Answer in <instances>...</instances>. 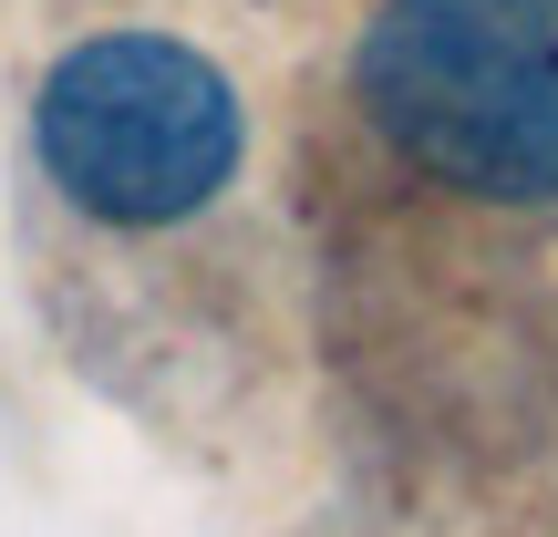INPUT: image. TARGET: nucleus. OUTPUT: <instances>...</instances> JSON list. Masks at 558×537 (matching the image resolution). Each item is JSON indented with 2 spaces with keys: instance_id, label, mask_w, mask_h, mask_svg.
Returning a JSON list of instances; mask_svg holds the SVG:
<instances>
[{
  "instance_id": "nucleus-1",
  "label": "nucleus",
  "mask_w": 558,
  "mask_h": 537,
  "mask_svg": "<svg viewBox=\"0 0 558 537\" xmlns=\"http://www.w3.org/2000/svg\"><path fill=\"white\" fill-rule=\"evenodd\" d=\"M352 94L414 176L497 207L558 197V0H383Z\"/></svg>"
},
{
  "instance_id": "nucleus-2",
  "label": "nucleus",
  "mask_w": 558,
  "mask_h": 537,
  "mask_svg": "<svg viewBox=\"0 0 558 537\" xmlns=\"http://www.w3.org/2000/svg\"><path fill=\"white\" fill-rule=\"evenodd\" d=\"M32 135L52 186L104 228H177L239 176V94L197 41L94 32L41 73Z\"/></svg>"
}]
</instances>
